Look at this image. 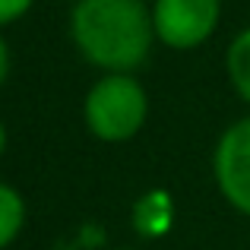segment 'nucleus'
I'll return each instance as SVG.
<instances>
[{
  "instance_id": "6",
  "label": "nucleus",
  "mask_w": 250,
  "mask_h": 250,
  "mask_svg": "<svg viewBox=\"0 0 250 250\" xmlns=\"http://www.w3.org/2000/svg\"><path fill=\"white\" fill-rule=\"evenodd\" d=\"M25 225V200L19 196L16 187L0 181V250H6L19 238Z\"/></svg>"
},
{
  "instance_id": "4",
  "label": "nucleus",
  "mask_w": 250,
  "mask_h": 250,
  "mask_svg": "<svg viewBox=\"0 0 250 250\" xmlns=\"http://www.w3.org/2000/svg\"><path fill=\"white\" fill-rule=\"evenodd\" d=\"M219 193L231 209L250 219V117H241L222 133L212 155Z\"/></svg>"
},
{
  "instance_id": "7",
  "label": "nucleus",
  "mask_w": 250,
  "mask_h": 250,
  "mask_svg": "<svg viewBox=\"0 0 250 250\" xmlns=\"http://www.w3.org/2000/svg\"><path fill=\"white\" fill-rule=\"evenodd\" d=\"M32 3H35V0H0V29L16 22V19H22Z\"/></svg>"
},
{
  "instance_id": "5",
  "label": "nucleus",
  "mask_w": 250,
  "mask_h": 250,
  "mask_svg": "<svg viewBox=\"0 0 250 250\" xmlns=\"http://www.w3.org/2000/svg\"><path fill=\"white\" fill-rule=\"evenodd\" d=\"M225 70H228V80H231V89L250 104V25L231 38L225 54Z\"/></svg>"
},
{
  "instance_id": "1",
  "label": "nucleus",
  "mask_w": 250,
  "mask_h": 250,
  "mask_svg": "<svg viewBox=\"0 0 250 250\" xmlns=\"http://www.w3.org/2000/svg\"><path fill=\"white\" fill-rule=\"evenodd\" d=\"M76 51L104 73H133L155 42L152 6L146 0H76L70 10Z\"/></svg>"
},
{
  "instance_id": "3",
  "label": "nucleus",
  "mask_w": 250,
  "mask_h": 250,
  "mask_svg": "<svg viewBox=\"0 0 250 250\" xmlns=\"http://www.w3.org/2000/svg\"><path fill=\"white\" fill-rule=\"evenodd\" d=\"M222 0H155V38L174 51H193L215 32Z\"/></svg>"
},
{
  "instance_id": "2",
  "label": "nucleus",
  "mask_w": 250,
  "mask_h": 250,
  "mask_svg": "<svg viewBox=\"0 0 250 250\" xmlns=\"http://www.w3.org/2000/svg\"><path fill=\"white\" fill-rule=\"evenodd\" d=\"M149 114L146 89L130 73H104L83 102L85 127L102 143H127L143 130Z\"/></svg>"
},
{
  "instance_id": "8",
  "label": "nucleus",
  "mask_w": 250,
  "mask_h": 250,
  "mask_svg": "<svg viewBox=\"0 0 250 250\" xmlns=\"http://www.w3.org/2000/svg\"><path fill=\"white\" fill-rule=\"evenodd\" d=\"M6 73H10V48H6L3 35H0V85H3Z\"/></svg>"
},
{
  "instance_id": "9",
  "label": "nucleus",
  "mask_w": 250,
  "mask_h": 250,
  "mask_svg": "<svg viewBox=\"0 0 250 250\" xmlns=\"http://www.w3.org/2000/svg\"><path fill=\"white\" fill-rule=\"evenodd\" d=\"M3 152H6V127L0 124V155H3Z\"/></svg>"
}]
</instances>
